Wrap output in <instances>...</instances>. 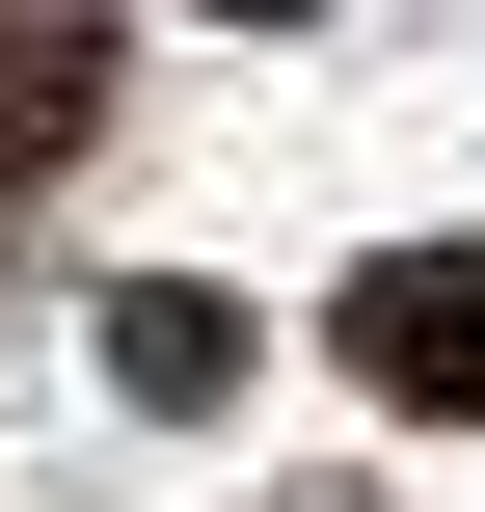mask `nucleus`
<instances>
[{
	"label": "nucleus",
	"mask_w": 485,
	"mask_h": 512,
	"mask_svg": "<svg viewBox=\"0 0 485 512\" xmlns=\"http://www.w3.org/2000/svg\"><path fill=\"white\" fill-rule=\"evenodd\" d=\"M324 351H351L405 432H485V243H378V270L324 297Z\"/></svg>",
	"instance_id": "1"
},
{
	"label": "nucleus",
	"mask_w": 485,
	"mask_h": 512,
	"mask_svg": "<svg viewBox=\"0 0 485 512\" xmlns=\"http://www.w3.org/2000/svg\"><path fill=\"white\" fill-rule=\"evenodd\" d=\"M243 378H270V324H243L216 270H135V297H108V405L189 432V405H243Z\"/></svg>",
	"instance_id": "2"
},
{
	"label": "nucleus",
	"mask_w": 485,
	"mask_h": 512,
	"mask_svg": "<svg viewBox=\"0 0 485 512\" xmlns=\"http://www.w3.org/2000/svg\"><path fill=\"white\" fill-rule=\"evenodd\" d=\"M243 27H324V0H243Z\"/></svg>",
	"instance_id": "3"
}]
</instances>
